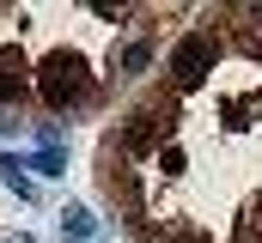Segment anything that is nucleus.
I'll return each instance as SVG.
<instances>
[{"mask_svg":"<svg viewBox=\"0 0 262 243\" xmlns=\"http://www.w3.org/2000/svg\"><path fill=\"white\" fill-rule=\"evenodd\" d=\"M37 98H43L49 110L85 104V98H92V67H85V55H73V49L43 55V67H37Z\"/></svg>","mask_w":262,"mask_h":243,"instance_id":"nucleus-1","label":"nucleus"},{"mask_svg":"<svg viewBox=\"0 0 262 243\" xmlns=\"http://www.w3.org/2000/svg\"><path fill=\"white\" fill-rule=\"evenodd\" d=\"M207 73H213V37H207V31H189V37L171 49V85L189 91V85H201Z\"/></svg>","mask_w":262,"mask_h":243,"instance_id":"nucleus-2","label":"nucleus"},{"mask_svg":"<svg viewBox=\"0 0 262 243\" xmlns=\"http://www.w3.org/2000/svg\"><path fill=\"white\" fill-rule=\"evenodd\" d=\"M31 85H37V73H31L25 61L0 55V104H25V98H31Z\"/></svg>","mask_w":262,"mask_h":243,"instance_id":"nucleus-3","label":"nucleus"}]
</instances>
